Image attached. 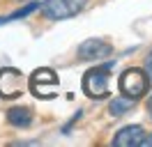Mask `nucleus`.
Listing matches in <instances>:
<instances>
[{"mask_svg": "<svg viewBox=\"0 0 152 147\" xmlns=\"http://www.w3.org/2000/svg\"><path fill=\"white\" fill-rule=\"evenodd\" d=\"M111 69H113V62H106L102 67H95V69L86 71V76H83V92L90 99H106L108 97Z\"/></svg>", "mask_w": 152, "mask_h": 147, "instance_id": "nucleus-1", "label": "nucleus"}, {"mask_svg": "<svg viewBox=\"0 0 152 147\" xmlns=\"http://www.w3.org/2000/svg\"><path fill=\"white\" fill-rule=\"evenodd\" d=\"M86 5H88V0H44L42 12L51 21H65V18L81 14L86 9Z\"/></svg>", "mask_w": 152, "mask_h": 147, "instance_id": "nucleus-2", "label": "nucleus"}, {"mask_svg": "<svg viewBox=\"0 0 152 147\" xmlns=\"http://www.w3.org/2000/svg\"><path fill=\"white\" fill-rule=\"evenodd\" d=\"M120 92H122L124 97H129V99H138V97H145L148 94V87H150V81H148V74L143 71V69H127L122 71L120 76Z\"/></svg>", "mask_w": 152, "mask_h": 147, "instance_id": "nucleus-3", "label": "nucleus"}, {"mask_svg": "<svg viewBox=\"0 0 152 147\" xmlns=\"http://www.w3.org/2000/svg\"><path fill=\"white\" fill-rule=\"evenodd\" d=\"M26 92V76L14 69L5 67L0 69V99H16Z\"/></svg>", "mask_w": 152, "mask_h": 147, "instance_id": "nucleus-4", "label": "nucleus"}, {"mask_svg": "<svg viewBox=\"0 0 152 147\" xmlns=\"http://www.w3.org/2000/svg\"><path fill=\"white\" fill-rule=\"evenodd\" d=\"M30 90L42 99H51L58 90V74L48 67H42L30 76Z\"/></svg>", "mask_w": 152, "mask_h": 147, "instance_id": "nucleus-5", "label": "nucleus"}, {"mask_svg": "<svg viewBox=\"0 0 152 147\" xmlns=\"http://www.w3.org/2000/svg\"><path fill=\"white\" fill-rule=\"evenodd\" d=\"M113 55V46L106 44L104 39H86L78 46V57L83 62H102Z\"/></svg>", "mask_w": 152, "mask_h": 147, "instance_id": "nucleus-6", "label": "nucleus"}, {"mask_svg": "<svg viewBox=\"0 0 152 147\" xmlns=\"http://www.w3.org/2000/svg\"><path fill=\"white\" fill-rule=\"evenodd\" d=\"M145 138V131L138 124H129V127H122L113 138V145L115 147H138L141 140Z\"/></svg>", "mask_w": 152, "mask_h": 147, "instance_id": "nucleus-7", "label": "nucleus"}, {"mask_svg": "<svg viewBox=\"0 0 152 147\" xmlns=\"http://www.w3.org/2000/svg\"><path fill=\"white\" fill-rule=\"evenodd\" d=\"M7 122L12 127H19V129H26L32 124V108L28 106H14V108L7 110Z\"/></svg>", "mask_w": 152, "mask_h": 147, "instance_id": "nucleus-8", "label": "nucleus"}, {"mask_svg": "<svg viewBox=\"0 0 152 147\" xmlns=\"http://www.w3.org/2000/svg\"><path fill=\"white\" fill-rule=\"evenodd\" d=\"M134 103H136V99H129V97H115L113 101H111V106H108V113L113 115V117H120V115H124L127 110L134 108Z\"/></svg>", "mask_w": 152, "mask_h": 147, "instance_id": "nucleus-9", "label": "nucleus"}, {"mask_svg": "<svg viewBox=\"0 0 152 147\" xmlns=\"http://www.w3.org/2000/svg\"><path fill=\"white\" fill-rule=\"evenodd\" d=\"M35 9H39V2H30V5H26V7L12 12L10 16H5V21H12V18H23V16H28V14H32Z\"/></svg>", "mask_w": 152, "mask_h": 147, "instance_id": "nucleus-10", "label": "nucleus"}, {"mask_svg": "<svg viewBox=\"0 0 152 147\" xmlns=\"http://www.w3.org/2000/svg\"><path fill=\"white\" fill-rule=\"evenodd\" d=\"M141 145H143V147H152V133L143 138V140H141Z\"/></svg>", "mask_w": 152, "mask_h": 147, "instance_id": "nucleus-11", "label": "nucleus"}, {"mask_svg": "<svg viewBox=\"0 0 152 147\" xmlns=\"http://www.w3.org/2000/svg\"><path fill=\"white\" fill-rule=\"evenodd\" d=\"M145 67H148V71L152 74V51L148 53V57H145Z\"/></svg>", "mask_w": 152, "mask_h": 147, "instance_id": "nucleus-12", "label": "nucleus"}, {"mask_svg": "<svg viewBox=\"0 0 152 147\" xmlns=\"http://www.w3.org/2000/svg\"><path fill=\"white\" fill-rule=\"evenodd\" d=\"M148 113H150V117H152V97L148 99Z\"/></svg>", "mask_w": 152, "mask_h": 147, "instance_id": "nucleus-13", "label": "nucleus"}, {"mask_svg": "<svg viewBox=\"0 0 152 147\" xmlns=\"http://www.w3.org/2000/svg\"><path fill=\"white\" fill-rule=\"evenodd\" d=\"M0 23H5V18H0Z\"/></svg>", "mask_w": 152, "mask_h": 147, "instance_id": "nucleus-14", "label": "nucleus"}]
</instances>
